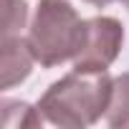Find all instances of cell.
Wrapping results in <instances>:
<instances>
[{"label": "cell", "instance_id": "obj_1", "mask_svg": "<svg viewBox=\"0 0 129 129\" xmlns=\"http://www.w3.org/2000/svg\"><path fill=\"white\" fill-rule=\"evenodd\" d=\"M114 79L106 69H74L53 81L41 96L38 109L46 121L63 129H84L101 119L109 109Z\"/></svg>", "mask_w": 129, "mask_h": 129}, {"label": "cell", "instance_id": "obj_2", "mask_svg": "<svg viewBox=\"0 0 129 129\" xmlns=\"http://www.w3.org/2000/svg\"><path fill=\"white\" fill-rule=\"evenodd\" d=\"M81 23L84 20L69 0H38L28 30V46L36 61L46 69L74 61L81 38Z\"/></svg>", "mask_w": 129, "mask_h": 129}, {"label": "cell", "instance_id": "obj_6", "mask_svg": "<svg viewBox=\"0 0 129 129\" xmlns=\"http://www.w3.org/2000/svg\"><path fill=\"white\" fill-rule=\"evenodd\" d=\"M41 124H43L41 109H33L23 101H3V111H0L3 129H33Z\"/></svg>", "mask_w": 129, "mask_h": 129}, {"label": "cell", "instance_id": "obj_7", "mask_svg": "<svg viewBox=\"0 0 129 129\" xmlns=\"http://www.w3.org/2000/svg\"><path fill=\"white\" fill-rule=\"evenodd\" d=\"M25 0H3V38L18 36L25 25Z\"/></svg>", "mask_w": 129, "mask_h": 129}, {"label": "cell", "instance_id": "obj_3", "mask_svg": "<svg viewBox=\"0 0 129 129\" xmlns=\"http://www.w3.org/2000/svg\"><path fill=\"white\" fill-rule=\"evenodd\" d=\"M124 43V28L116 18L99 15L81 23V38L74 56V69H109Z\"/></svg>", "mask_w": 129, "mask_h": 129}, {"label": "cell", "instance_id": "obj_8", "mask_svg": "<svg viewBox=\"0 0 129 129\" xmlns=\"http://www.w3.org/2000/svg\"><path fill=\"white\" fill-rule=\"evenodd\" d=\"M84 3H91V5L101 8V5H109V3H114V0H84Z\"/></svg>", "mask_w": 129, "mask_h": 129}, {"label": "cell", "instance_id": "obj_9", "mask_svg": "<svg viewBox=\"0 0 129 129\" xmlns=\"http://www.w3.org/2000/svg\"><path fill=\"white\" fill-rule=\"evenodd\" d=\"M121 3H124V5H126V8H129V0H121Z\"/></svg>", "mask_w": 129, "mask_h": 129}, {"label": "cell", "instance_id": "obj_5", "mask_svg": "<svg viewBox=\"0 0 129 129\" xmlns=\"http://www.w3.org/2000/svg\"><path fill=\"white\" fill-rule=\"evenodd\" d=\"M106 124L116 129H129V74L114 79L111 99L106 109Z\"/></svg>", "mask_w": 129, "mask_h": 129}, {"label": "cell", "instance_id": "obj_4", "mask_svg": "<svg viewBox=\"0 0 129 129\" xmlns=\"http://www.w3.org/2000/svg\"><path fill=\"white\" fill-rule=\"evenodd\" d=\"M33 51L28 46V38L20 36H5L0 43V86L13 89L15 84L25 81L33 69Z\"/></svg>", "mask_w": 129, "mask_h": 129}]
</instances>
